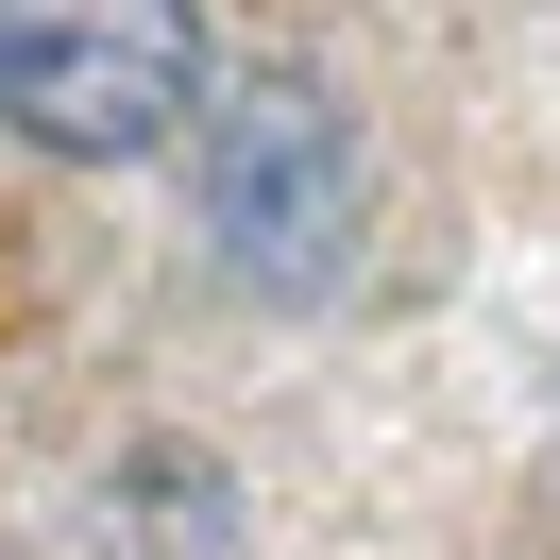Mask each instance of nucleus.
<instances>
[{
	"instance_id": "f257e3e1",
	"label": "nucleus",
	"mask_w": 560,
	"mask_h": 560,
	"mask_svg": "<svg viewBox=\"0 0 560 560\" xmlns=\"http://www.w3.org/2000/svg\"><path fill=\"white\" fill-rule=\"evenodd\" d=\"M187 205H205V272L238 306H340L374 255V137L323 69H238L187 119Z\"/></svg>"
},
{
	"instance_id": "f03ea898",
	"label": "nucleus",
	"mask_w": 560,
	"mask_h": 560,
	"mask_svg": "<svg viewBox=\"0 0 560 560\" xmlns=\"http://www.w3.org/2000/svg\"><path fill=\"white\" fill-rule=\"evenodd\" d=\"M205 0H0V137L51 171H153L205 119Z\"/></svg>"
}]
</instances>
